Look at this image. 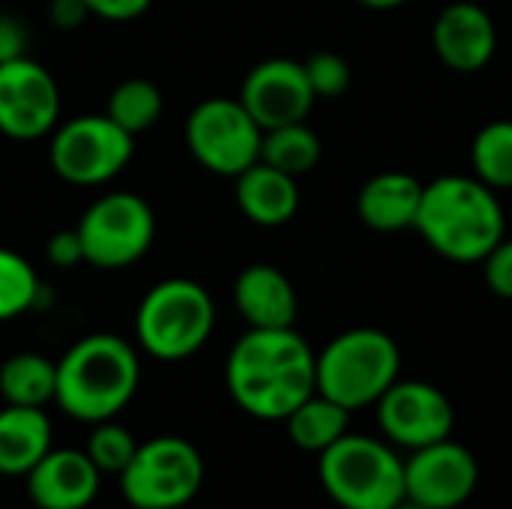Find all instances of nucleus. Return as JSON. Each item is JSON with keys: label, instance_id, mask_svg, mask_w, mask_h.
I'll return each instance as SVG.
<instances>
[{"label": "nucleus", "instance_id": "1", "mask_svg": "<svg viewBox=\"0 0 512 509\" xmlns=\"http://www.w3.org/2000/svg\"><path fill=\"white\" fill-rule=\"evenodd\" d=\"M225 387L240 411L255 420H285L297 405H303L315 384V351L294 330H246L228 360Z\"/></svg>", "mask_w": 512, "mask_h": 509}, {"label": "nucleus", "instance_id": "2", "mask_svg": "<svg viewBox=\"0 0 512 509\" xmlns=\"http://www.w3.org/2000/svg\"><path fill=\"white\" fill-rule=\"evenodd\" d=\"M504 207L483 180L444 174L423 186L414 231L447 261L480 264L504 240Z\"/></svg>", "mask_w": 512, "mask_h": 509}, {"label": "nucleus", "instance_id": "3", "mask_svg": "<svg viewBox=\"0 0 512 509\" xmlns=\"http://www.w3.org/2000/svg\"><path fill=\"white\" fill-rule=\"evenodd\" d=\"M141 360L135 345L114 333H90L57 360V408L78 423L114 420L138 393Z\"/></svg>", "mask_w": 512, "mask_h": 509}, {"label": "nucleus", "instance_id": "4", "mask_svg": "<svg viewBox=\"0 0 512 509\" xmlns=\"http://www.w3.org/2000/svg\"><path fill=\"white\" fill-rule=\"evenodd\" d=\"M402 372V351L396 339L375 327H354L339 333L315 354L318 393L348 411L375 405Z\"/></svg>", "mask_w": 512, "mask_h": 509}, {"label": "nucleus", "instance_id": "5", "mask_svg": "<svg viewBox=\"0 0 512 509\" xmlns=\"http://www.w3.org/2000/svg\"><path fill=\"white\" fill-rule=\"evenodd\" d=\"M216 306L204 285L192 279L156 282L138 303L135 339L138 348L162 363L195 357L213 336Z\"/></svg>", "mask_w": 512, "mask_h": 509}, {"label": "nucleus", "instance_id": "6", "mask_svg": "<svg viewBox=\"0 0 512 509\" xmlns=\"http://www.w3.org/2000/svg\"><path fill=\"white\" fill-rule=\"evenodd\" d=\"M318 477L342 509H390L405 501V459L390 441L342 435L318 456Z\"/></svg>", "mask_w": 512, "mask_h": 509}, {"label": "nucleus", "instance_id": "7", "mask_svg": "<svg viewBox=\"0 0 512 509\" xmlns=\"http://www.w3.org/2000/svg\"><path fill=\"white\" fill-rule=\"evenodd\" d=\"M204 486V459L198 447L177 435H159L138 444L120 474V492L132 509H183Z\"/></svg>", "mask_w": 512, "mask_h": 509}, {"label": "nucleus", "instance_id": "8", "mask_svg": "<svg viewBox=\"0 0 512 509\" xmlns=\"http://www.w3.org/2000/svg\"><path fill=\"white\" fill-rule=\"evenodd\" d=\"M84 264L99 270H126L141 261L156 237V216L135 192L96 198L75 225Z\"/></svg>", "mask_w": 512, "mask_h": 509}, {"label": "nucleus", "instance_id": "9", "mask_svg": "<svg viewBox=\"0 0 512 509\" xmlns=\"http://www.w3.org/2000/svg\"><path fill=\"white\" fill-rule=\"evenodd\" d=\"M186 147L192 159L219 177H237L261 159L264 129L240 99L213 96L198 102L186 117Z\"/></svg>", "mask_w": 512, "mask_h": 509}, {"label": "nucleus", "instance_id": "10", "mask_svg": "<svg viewBox=\"0 0 512 509\" xmlns=\"http://www.w3.org/2000/svg\"><path fill=\"white\" fill-rule=\"evenodd\" d=\"M135 138L108 114H81L57 123L48 144L51 168L72 186H102L132 159Z\"/></svg>", "mask_w": 512, "mask_h": 509}, {"label": "nucleus", "instance_id": "11", "mask_svg": "<svg viewBox=\"0 0 512 509\" xmlns=\"http://www.w3.org/2000/svg\"><path fill=\"white\" fill-rule=\"evenodd\" d=\"M378 426L399 450H420L453 438L456 411L444 390L429 381H396L378 402Z\"/></svg>", "mask_w": 512, "mask_h": 509}, {"label": "nucleus", "instance_id": "12", "mask_svg": "<svg viewBox=\"0 0 512 509\" xmlns=\"http://www.w3.org/2000/svg\"><path fill=\"white\" fill-rule=\"evenodd\" d=\"M60 123V87L54 75L27 54L0 63V135L39 141Z\"/></svg>", "mask_w": 512, "mask_h": 509}, {"label": "nucleus", "instance_id": "13", "mask_svg": "<svg viewBox=\"0 0 512 509\" xmlns=\"http://www.w3.org/2000/svg\"><path fill=\"white\" fill-rule=\"evenodd\" d=\"M477 483V456L453 438L420 447L405 462V498L423 509H459L471 501Z\"/></svg>", "mask_w": 512, "mask_h": 509}, {"label": "nucleus", "instance_id": "14", "mask_svg": "<svg viewBox=\"0 0 512 509\" xmlns=\"http://www.w3.org/2000/svg\"><path fill=\"white\" fill-rule=\"evenodd\" d=\"M237 99L267 132L276 126L303 123L318 96L312 93V84L300 60L270 57L255 69H249Z\"/></svg>", "mask_w": 512, "mask_h": 509}, {"label": "nucleus", "instance_id": "15", "mask_svg": "<svg viewBox=\"0 0 512 509\" xmlns=\"http://www.w3.org/2000/svg\"><path fill=\"white\" fill-rule=\"evenodd\" d=\"M432 48L444 66L456 72H477L498 51L495 18L477 3L456 0L438 12L432 24Z\"/></svg>", "mask_w": 512, "mask_h": 509}, {"label": "nucleus", "instance_id": "16", "mask_svg": "<svg viewBox=\"0 0 512 509\" xmlns=\"http://www.w3.org/2000/svg\"><path fill=\"white\" fill-rule=\"evenodd\" d=\"M36 509H87L99 498L102 474L84 450H48L24 477Z\"/></svg>", "mask_w": 512, "mask_h": 509}, {"label": "nucleus", "instance_id": "17", "mask_svg": "<svg viewBox=\"0 0 512 509\" xmlns=\"http://www.w3.org/2000/svg\"><path fill=\"white\" fill-rule=\"evenodd\" d=\"M234 306L252 330H282L297 321V291L273 264H249L237 276Z\"/></svg>", "mask_w": 512, "mask_h": 509}, {"label": "nucleus", "instance_id": "18", "mask_svg": "<svg viewBox=\"0 0 512 509\" xmlns=\"http://www.w3.org/2000/svg\"><path fill=\"white\" fill-rule=\"evenodd\" d=\"M423 186L426 183H420L408 171L375 174L372 180L363 183V189L357 195L360 222L381 234H396V231L414 228L420 201H423Z\"/></svg>", "mask_w": 512, "mask_h": 509}, {"label": "nucleus", "instance_id": "19", "mask_svg": "<svg viewBox=\"0 0 512 509\" xmlns=\"http://www.w3.org/2000/svg\"><path fill=\"white\" fill-rule=\"evenodd\" d=\"M234 195H237L240 213L252 225H261V228L288 225L300 207L297 177H291L261 159L234 177Z\"/></svg>", "mask_w": 512, "mask_h": 509}, {"label": "nucleus", "instance_id": "20", "mask_svg": "<svg viewBox=\"0 0 512 509\" xmlns=\"http://www.w3.org/2000/svg\"><path fill=\"white\" fill-rule=\"evenodd\" d=\"M54 447V429L45 408H0V477L24 480Z\"/></svg>", "mask_w": 512, "mask_h": 509}, {"label": "nucleus", "instance_id": "21", "mask_svg": "<svg viewBox=\"0 0 512 509\" xmlns=\"http://www.w3.org/2000/svg\"><path fill=\"white\" fill-rule=\"evenodd\" d=\"M348 420H351L348 408H342L339 402H333L321 393H312L282 423L288 426V438L297 450L321 456L342 435H348Z\"/></svg>", "mask_w": 512, "mask_h": 509}, {"label": "nucleus", "instance_id": "22", "mask_svg": "<svg viewBox=\"0 0 512 509\" xmlns=\"http://www.w3.org/2000/svg\"><path fill=\"white\" fill-rule=\"evenodd\" d=\"M54 390L57 363L42 354L21 351L0 366V396L6 405L45 408L48 402H54Z\"/></svg>", "mask_w": 512, "mask_h": 509}, {"label": "nucleus", "instance_id": "23", "mask_svg": "<svg viewBox=\"0 0 512 509\" xmlns=\"http://www.w3.org/2000/svg\"><path fill=\"white\" fill-rule=\"evenodd\" d=\"M261 162L291 177H303L321 162V138L306 126V120L267 129L261 138Z\"/></svg>", "mask_w": 512, "mask_h": 509}, {"label": "nucleus", "instance_id": "24", "mask_svg": "<svg viewBox=\"0 0 512 509\" xmlns=\"http://www.w3.org/2000/svg\"><path fill=\"white\" fill-rule=\"evenodd\" d=\"M162 108H165V99H162V90L153 81L126 78L111 90L105 114L120 129H126L132 138H138L141 132H150L159 123Z\"/></svg>", "mask_w": 512, "mask_h": 509}, {"label": "nucleus", "instance_id": "25", "mask_svg": "<svg viewBox=\"0 0 512 509\" xmlns=\"http://www.w3.org/2000/svg\"><path fill=\"white\" fill-rule=\"evenodd\" d=\"M471 165L489 189H512V120H492L477 132Z\"/></svg>", "mask_w": 512, "mask_h": 509}, {"label": "nucleus", "instance_id": "26", "mask_svg": "<svg viewBox=\"0 0 512 509\" xmlns=\"http://www.w3.org/2000/svg\"><path fill=\"white\" fill-rule=\"evenodd\" d=\"M39 294L42 282L33 264L24 255L0 246V324L27 315L39 303Z\"/></svg>", "mask_w": 512, "mask_h": 509}, {"label": "nucleus", "instance_id": "27", "mask_svg": "<svg viewBox=\"0 0 512 509\" xmlns=\"http://www.w3.org/2000/svg\"><path fill=\"white\" fill-rule=\"evenodd\" d=\"M138 450V441L132 438V432L114 420H105V423H96L90 438H87V447L84 453L90 456V462L99 468V474L105 477H120L126 471V465L132 462Z\"/></svg>", "mask_w": 512, "mask_h": 509}, {"label": "nucleus", "instance_id": "28", "mask_svg": "<svg viewBox=\"0 0 512 509\" xmlns=\"http://www.w3.org/2000/svg\"><path fill=\"white\" fill-rule=\"evenodd\" d=\"M303 69H306V78H309L315 96L333 99V96H342L351 87V66L336 51H315V54H309L303 60Z\"/></svg>", "mask_w": 512, "mask_h": 509}, {"label": "nucleus", "instance_id": "29", "mask_svg": "<svg viewBox=\"0 0 512 509\" xmlns=\"http://www.w3.org/2000/svg\"><path fill=\"white\" fill-rule=\"evenodd\" d=\"M480 264L489 291L501 300H512V237H504Z\"/></svg>", "mask_w": 512, "mask_h": 509}, {"label": "nucleus", "instance_id": "30", "mask_svg": "<svg viewBox=\"0 0 512 509\" xmlns=\"http://www.w3.org/2000/svg\"><path fill=\"white\" fill-rule=\"evenodd\" d=\"M45 255L54 267L60 270H69L75 264H84V249H81V240H78V231L69 228V231H57L48 246H45Z\"/></svg>", "mask_w": 512, "mask_h": 509}, {"label": "nucleus", "instance_id": "31", "mask_svg": "<svg viewBox=\"0 0 512 509\" xmlns=\"http://www.w3.org/2000/svg\"><path fill=\"white\" fill-rule=\"evenodd\" d=\"M27 42H30L27 27L18 18L0 12V63L24 57L27 54Z\"/></svg>", "mask_w": 512, "mask_h": 509}, {"label": "nucleus", "instance_id": "32", "mask_svg": "<svg viewBox=\"0 0 512 509\" xmlns=\"http://www.w3.org/2000/svg\"><path fill=\"white\" fill-rule=\"evenodd\" d=\"M90 15L105 21H132L150 9L153 0H84Z\"/></svg>", "mask_w": 512, "mask_h": 509}, {"label": "nucleus", "instance_id": "33", "mask_svg": "<svg viewBox=\"0 0 512 509\" xmlns=\"http://www.w3.org/2000/svg\"><path fill=\"white\" fill-rule=\"evenodd\" d=\"M48 18L57 30H75L90 18V9L84 0H51L48 3Z\"/></svg>", "mask_w": 512, "mask_h": 509}, {"label": "nucleus", "instance_id": "34", "mask_svg": "<svg viewBox=\"0 0 512 509\" xmlns=\"http://www.w3.org/2000/svg\"><path fill=\"white\" fill-rule=\"evenodd\" d=\"M357 3H363L366 9H378V12H387V9H399V6H405L408 0H357Z\"/></svg>", "mask_w": 512, "mask_h": 509}, {"label": "nucleus", "instance_id": "35", "mask_svg": "<svg viewBox=\"0 0 512 509\" xmlns=\"http://www.w3.org/2000/svg\"><path fill=\"white\" fill-rule=\"evenodd\" d=\"M390 509H423V507H420V504H414V501H408V498H405V501H399V504H396V507H390Z\"/></svg>", "mask_w": 512, "mask_h": 509}]
</instances>
